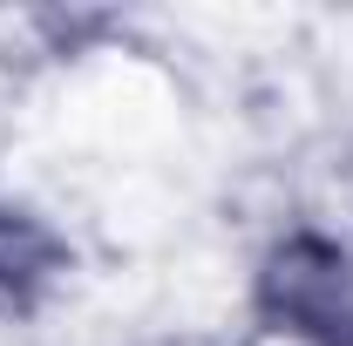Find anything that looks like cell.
I'll use <instances>...</instances> for the list:
<instances>
[{
  "mask_svg": "<svg viewBox=\"0 0 353 346\" xmlns=\"http://www.w3.org/2000/svg\"><path fill=\"white\" fill-rule=\"evenodd\" d=\"M252 305L272 333H292L306 346H353V252L319 231L285 238L265 258Z\"/></svg>",
  "mask_w": 353,
  "mask_h": 346,
  "instance_id": "obj_1",
  "label": "cell"
},
{
  "mask_svg": "<svg viewBox=\"0 0 353 346\" xmlns=\"http://www.w3.org/2000/svg\"><path fill=\"white\" fill-rule=\"evenodd\" d=\"M61 272H68V245L21 204H0V312H34Z\"/></svg>",
  "mask_w": 353,
  "mask_h": 346,
  "instance_id": "obj_2",
  "label": "cell"
}]
</instances>
